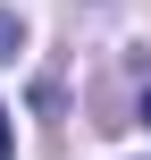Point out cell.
<instances>
[{"label":"cell","instance_id":"cell-2","mask_svg":"<svg viewBox=\"0 0 151 160\" xmlns=\"http://www.w3.org/2000/svg\"><path fill=\"white\" fill-rule=\"evenodd\" d=\"M0 160H8V110H0Z\"/></svg>","mask_w":151,"mask_h":160},{"label":"cell","instance_id":"cell-1","mask_svg":"<svg viewBox=\"0 0 151 160\" xmlns=\"http://www.w3.org/2000/svg\"><path fill=\"white\" fill-rule=\"evenodd\" d=\"M0 59H17V17L0 8Z\"/></svg>","mask_w":151,"mask_h":160},{"label":"cell","instance_id":"cell-3","mask_svg":"<svg viewBox=\"0 0 151 160\" xmlns=\"http://www.w3.org/2000/svg\"><path fill=\"white\" fill-rule=\"evenodd\" d=\"M143 118H151V93H143Z\"/></svg>","mask_w":151,"mask_h":160}]
</instances>
